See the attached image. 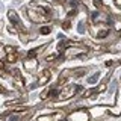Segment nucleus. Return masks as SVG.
I'll return each mask as SVG.
<instances>
[{
	"label": "nucleus",
	"mask_w": 121,
	"mask_h": 121,
	"mask_svg": "<svg viewBox=\"0 0 121 121\" xmlns=\"http://www.w3.org/2000/svg\"><path fill=\"white\" fill-rule=\"evenodd\" d=\"M94 5H95V8H103L104 9V5H103L101 0H94Z\"/></svg>",
	"instance_id": "9d476101"
},
{
	"label": "nucleus",
	"mask_w": 121,
	"mask_h": 121,
	"mask_svg": "<svg viewBox=\"0 0 121 121\" xmlns=\"http://www.w3.org/2000/svg\"><path fill=\"white\" fill-rule=\"evenodd\" d=\"M38 121H53V117H39Z\"/></svg>",
	"instance_id": "9b49d317"
},
{
	"label": "nucleus",
	"mask_w": 121,
	"mask_h": 121,
	"mask_svg": "<svg viewBox=\"0 0 121 121\" xmlns=\"http://www.w3.org/2000/svg\"><path fill=\"white\" fill-rule=\"evenodd\" d=\"M62 27H64V29H70V21H64Z\"/></svg>",
	"instance_id": "4468645a"
},
{
	"label": "nucleus",
	"mask_w": 121,
	"mask_h": 121,
	"mask_svg": "<svg viewBox=\"0 0 121 121\" xmlns=\"http://www.w3.org/2000/svg\"><path fill=\"white\" fill-rule=\"evenodd\" d=\"M120 62H121V60H120Z\"/></svg>",
	"instance_id": "6ab92c4d"
},
{
	"label": "nucleus",
	"mask_w": 121,
	"mask_h": 121,
	"mask_svg": "<svg viewBox=\"0 0 121 121\" xmlns=\"http://www.w3.org/2000/svg\"><path fill=\"white\" fill-rule=\"evenodd\" d=\"M83 71H85L83 68H80V70H77V71H76V76H82V74H83Z\"/></svg>",
	"instance_id": "2eb2a0df"
},
{
	"label": "nucleus",
	"mask_w": 121,
	"mask_h": 121,
	"mask_svg": "<svg viewBox=\"0 0 121 121\" xmlns=\"http://www.w3.org/2000/svg\"><path fill=\"white\" fill-rule=\"evenodd\" d=\"M47 95H48V98H58L59 97V91L58 89H52V91L47 92Z\"/></svg>",
	"instance_id": "6e6552de"
},
{
	"label": "nucleus",
	"mask_w": 121,
	"mask_h": 121,
	"mask_svg": "<svg viewBox=\"0 0 121 121\" xmlns=\"http://www.w3.org/2000/svg\"><path fill=\"white\" fill-rule=\"evenodd\" d=\"M55 58H56V55H52V56H48V58H47V60H53Z\"/></svg>",
	"instance_id": "dca6fc26"
},
{
	"label": "nucleus",
	"mask_w": 121,
	"mask_h": 121,
	"mask_svg": "<svg viewBox=\"0 0 121 121\" xmlns=\"http://www.w3.org/2000/svg\"><path fill=\"white\" fill-rule=\"evenodd\" d=\"M17 50H15V47H6V53L9 55V53H15Z\"/></svg>",
	"instance_id": "ddd939ff"
},
{
	"label": "nucleus",
	"mask_w": 121,
	"mask_h": 121,
	"mask_svg": "<svg viewBox=\"0 0 121 121\" xmlns=\"http://www.w3.org/2000/svg\"><path fill=\"white\" fill-rule=\"evenodd\" d=\"M23 65H24V70H26V71L32 73V71H35V70H36V67H38V62H36V59H33V58H29V59H26L24 62H23Z\"/></svg>",
	"instance_id": "20e7f679"
},
{
	"label": "nucleus",
	"mask_w": 121,
	"mask_h": 121,
	"mask_svg": "<svg viewBox=\"0 0 121 121\" xmlns=\"http://www.w3.org/2000/svg\"><path fill=\"white\" fill-rule=\"evenodd\" d=\"M8 17H9V20L14 23L15 26H17V27H20L21 29V23H20V18H18V15H17V12H15V11H9V12H8Z\"/></svg>",
	"instance_id": "423d86ee"
},
{
	"label": "nucleus",
	"mask_w": 121,
	"mask_h": 121,
	"mask_svg": "<svg viewBox=\"0 0 121 121\" xmlns=\"http://www.w3.org/2000/svg\"><path fill=\"white\" fill-rule=\"evenodd\" d=\"M98 77H100V74H98V73L89 76V77H88V83H95V82L98 80Z\"/></svg>",
	"instance_id": "1a4fd4ad"
},
{
	"label": "nucleus",
	"mask_w": 121,
	"mask_h": 121,
	"mask_svg": "<svg viewBox=\"0 0 121 121\" xmlns=\"http://www.w3.org/2000/svg\"><path fill=\"white\" fill-rule=\"evenodd\" d=\"M48 32H50V27H47V26L41 27V33H44V35H45V33H48Z\"/></svg>",
	"instance_id": "f8f14e48"
},
{
	"label": "nucleus",
	"mask_w": 121,
	"mask_h": 121,
	"mask_svg": "<svg viewBox=\"0 0 121 121\" xmlns=\"http://www.w3.org/2000/svg\"><path fill=\"white\" fill-rule=\"evenodd\" d=\"M50 77H52V71L44 70L43 73L39 74V77H38V85H45V83L50 80Z\"/></svg>",
	"instance_id": "39448f33"
},
{
	"label": "nucleus",
	"mask_w": 121,
	"mask_h": 121,
	"mask_svg": "<svg viewBox=\"0 0 121 121\" xmlns=\"http://www.w3.org/2000/svg\"><path fill=\"white\" fill-rule=\"evenodd\" d=\"M113 2H115L117 6H121V0H113Z\"/></svg>",
	"instance_id": "f3484780"
},
{
	"label": "nucleus",
	"mask_w": 121,
	"mask_h": 121,
	"mask_svg": "<svg viewBox=\"0 0 121 121\" xmlns=\"http://www.w3.org/2000/svg\"><path fill=\"white\" fill-rule=\"evenodd\" d=\"M59 2H60V3H64V2H65V0H59Z\"/></svg>",
	"instance_id": "a211bd4d"
},
{
	"label": "nucleus",
	"mask_w": 121,
	"mask_h": 121,
	"mask_svg": "<svg viewBox=\"0 0 121 121\" xmlns=\"http://www.w3.org/2000/svg\"><path fill=\"white\" fill-rule=\"evenodd\" d=\"M70 121H89V115L86 111H82V109H79V111L73 112L70 115Z\"/></svg>",
	"instance_id": "f03ea898"
},
{
	"label": "nucleus",
	"mask_w": 121,
	"mask_h": 121,
	"mask_svg": "<svg viewBox=\"0 0 121 121\" xmlns=\"http://www.w3.org/2000/svg\"><path fill=\"white\" fill-rule=\"evenodd\" d=\"M77 91H79V86H68V88H65L64 91H60L58 98H62V100H65V98H70V97H73L74 94L77 92Z\"/></svg>",
	"instance_id": "7ed1b4c3"
},
{
	"label": "nucleus",
	"mask_w": 121,
	"mask_h": 121,
	"mask_svg": "<svg viewBox=\"0 0 121 121\" xmlns=\"http://www.w3.org/2000/svg\"><path fill=\"white\" fill-rule=\"evenodd\" d=\"M17 58H18V55H17V52L15 53H9V55L6 56V59H8V62H11V64H14L15 60H17Z\"/></svg>",
	"instance_id": "0eeeda50"
},
{
	"label": "nucleus",
	"mask_w": 121,
	"mask_h": 121,
	"mask_svg": "<svg viewBox=\"0 0 121 121\" xmlns=\"http://www.w3.org/2000/svg\"><path fill=\"white\" fill-rule=\"evenodd\" d=\"M27 17L32 21H35V23H44V21H47L48 15L41 14V12H38V11H35V9H27Z\"/></svg>",
	"instance_id": "f257e3e1"
}]
</instances>
